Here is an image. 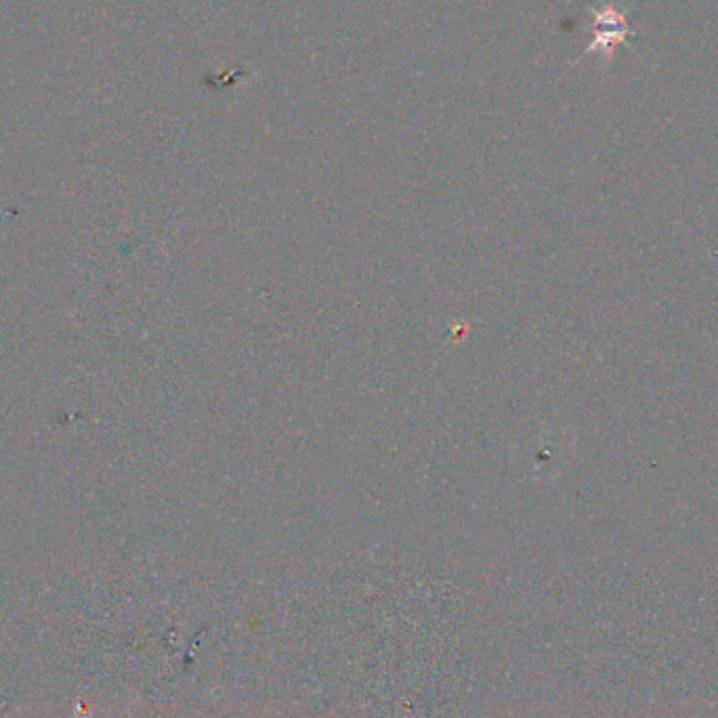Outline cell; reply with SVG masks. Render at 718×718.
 <instances>
[{
    "instance_id": "cell-1",
    "label": "cell",
    "mask_w": 718,
    "mask_h": 718,
    "mask_svg": "<svg viewBox=\"0 0 718 718\" xmlns=\"http://www.w3.org/2000/svg\"><path fill=\"white\" fill-rule=\"evenodd\" d=\"M595 19H593V42H590L586 53H603L607 59H611L614 55V47L624 45L628 49H632L628 45V21L624 17V13L614 5L609 3L603 9H593Z\"/></svg>"
}]
</instances>
